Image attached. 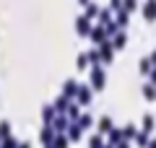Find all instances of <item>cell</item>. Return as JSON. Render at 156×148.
<instances>
[{"label":"cell","mask_w":156,"mask_h":148,"mask_svg":"<svg viewBox=\"0 0 156 148\" xmlns=\"http://www.w3.org/2000/svg\"><path fill=\"white\" fill-rule=\"evenodd\" d=\"M125 5H128V11H133V8H135V0H125Z\"/></svg>","instance_id":"2"},{"label":"cell","mask_w":156,"mask_h":148,"mask_svg":"<svg viewBox=\"0 0 156 148\" xmlns=\"http://www.w3.org/2000/svg\"><path fill=\"white\" fill-rule=\"evenodd\" d=\"M146 16H156V3H154V0H151V3H148V5H146Z\"/></svg>","instance_id":"1"}]
</instances>
